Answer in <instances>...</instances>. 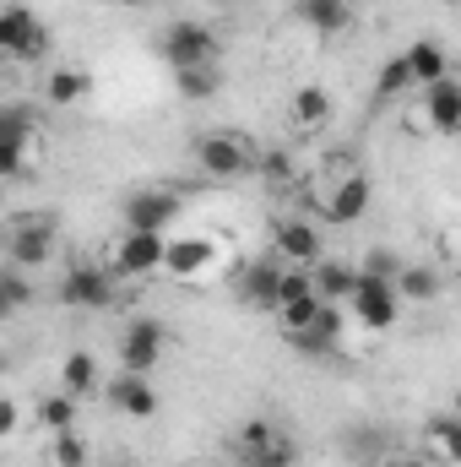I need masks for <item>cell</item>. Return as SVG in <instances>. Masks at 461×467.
Here are the masks:
<instances>
[{
	"mask_svg": "<svg viewBox=\"0 0 461 467\" xmlns=\"http://www.w3.org/2000/svg\"><path fill=\"white\" fill-rule=\"evenodd\" d=\"M196 163L207 180H244L261 169V147L244 136V130H207L196 141Z\"/></svg>",
	"mask_w": 461,
	"mask_h": 467,
	"instance_id": "obj_1",
	"label": "cell"
},
{
	"mask_svg": "<svg viewBox=\"0 0 461 467\" xmlns=\"http://www.w3.org/2000/svg\"><path fill=\"white\" fill-rule=\"evenodd\" d=\"M55 250H60V223H55L49 213H16V218L5 223V261H11V266H22V272L49 266Z\"/></svg>",
	"mask_w": 461,
	"mask_h": 467,
	"instance_id": "obj_2",
	"label": "cell"
},
{
	"mask_svg": "<svg viewBox=\"0 0 461 467\" xmlns=\"http://www.w3.org/2000/svg\"><path fill=\"white\" fill-rule=\"evenodd\" d=\"M304 202L315 207L321 223H358L369 213V180L364 174H347V180H310L304 185Z\"/></svg>",
	"mask_w": 461,
	"mask_h": 467,
	"instance_id": "obj_3",
	"label": "cell"
},
{
	"mask_svg": "<svg viewBox=\"0 0 461 467\" xmlns=\"http://www.w3.org/2000/svg\"><path fill=\"white\" fill-rule=\"evenodd\" d=\"M163 60H169V71L218 66V60H223V38H218L207 22L179 16V22H169V27H163Z\"/></svg>",
	"mask_w": 461,
	"mask_h": 467,
	"instance_id": "obj_4",
	"label": "cell"
},
{
	"mask_svg": "<svg viewBox=\"0 0 461 467\" xmlns=\"http://www.w3.org/2000/svg\"><path fill=\"white\" fill-rule=\"evenodd\" d=\"M353 321H358L364 332H391V327L402 321V294H396V283L364 272V283H358V294H353Z\"/></svg>",
	"mask_w": 461,
	"mask_h": 467,
	"instance_id": "obj_5",
	"label": "cell"
},
{
	"mask_svg": "<svg viewBox=\"0 0 461 467\" xmlns=\"http://www.w3.org/2000/svg\"><path fill=\"white\" fill-rule=\"evenodd\" d=\"M115 283H119L115 266L82 261V266H71V272L60 277V299H66L71 310H109V305H115Z\"/></svg>",
	"mask_w": 461,
	"mask_h": 467,
	"instance_id": "obj_6",
	"label": "cell"
},
{
	"mask_svg": "<svg viewBox=\"0 0 461 467\" xmlns=\"http://www.w3.org/2000/svg\"><path fill=\"white\" fill-rule=\"evenodd\" d=\"M179 218V196L169 185H141L125 196V229L130 234H163Z\"/></svg>",
	"mask_w": 461,
	"mask_h": 467,
	"instance_id": "obj_7",
	"label": "cell"
},
{
	"mask_svg": "<svg viewBox=\"0 0 461 467\" xmlns=\"http://www.w3.org/2000/svg\"><path fill=\"white\" fill-rule=\"evenodd\" d=\"M163 348H169L163 321L136 316V321L119 332V369H130V375H152V369H158V358H163Z\"/></svg>",
	"mask_w": 461,
	"mask_h": 467,
	"instance_id": "obj_8",
	"label": "cell"
},
{
	"mask_svg": "<svg viewBox=\"0 0 461 467\" xmlns=\"http://www.w3.org/2000/svg\"><path fill=\"white\" fill-rule=\"evenodd\" d=\"M0 49L16 55V60H33V55L49 49V33L38 27V16H33L27 5H5V11H0Z\"/></svg>",
	"mask_w": 461,
	"mask_h": 467,
	"instance_id": "obj_9",
	"label": "cell"
},
{
	"mask_svg": "<svg viewBox=\"0 0 461 467\" xmlns=\"http://www.w3.org/2000/svg\"><path fill=\"white\" fill-rule=\"evenodd\" d=\"M163 255H169V244H163V234H119V250H115V272L119 277H152V272H163Z\"/></svg>",
	"mask_w": 461,
	"mask_h": 467,
	"instance_id": "obj_10",
	"label": "cell"
},
{
	"mask_svg": "<svg viewBox=\"0 0 461 467\" xmlns=\"http://www.w3.org/2000/svg\"><path fill=\"white\" fill-rule=\"evenodd\" d=\"M104 402L125 413V419H152L158 413V391H152V380L147 375H130V369H119L115 380H104Z\"/></svg>",
	"mask_w": 461,
	"mask_h": 467,
	"instance_id": "obj_11",
	"label": "cell"
},
{
	"mask_svg": "<svg viewBox=\"0 0 461 467\" xmlns=\"http://www.w3.org/2000/svg\"><path fill=\"white\" fill-rule=\"evenodd\" d=\"M277 255L282 261H293V266H321L326 255H321V229H315V218H282L277 223Z\"/></svg>",
	"mask_w": 461,
	"mask_h": 467,
	"instance_id": "obj_12",
	"label": "cell"
},
{
	"mask_svg": "<svg viewBox=\"0 0 461 467\" xmlns=\"http://www.w3.org/2000/svg\"><path fill=\"white\" fill-rule=\"evenodd\" d=\"M424 125L435 130V136H456L461 130V82L456 77H446V82H435V88H424Z\"/></svg>",
	"mask_w": 461,
	"mask_h": 467,
	"instance_id": "obj_13",
	"label": "cell"
},
{
	"mask_svg": "<svg viewBox=\"0 0 461 467\" xmlns=\"http://www.w3.org/2000/svg\"><path fill=\"white\" fill-rule=\"evenodd\" d=\"M27 152H33V125H27V109L22 104H11L5 109V125H0V174L16 180L22 163H27Z\"/></svg>",
	"mask_w": 461,
	"mask_h": 467,
	"instance_id": "obj_14",
	"label": "cell"
},
{
	"mask_svg": "<svg viewBox=\"0 0 461 467\" xmlns=\"http://www.w3.org/2000/svg\"><path fill=\"white\" fill-rule=\"evenodd\" d=\"M282 272H288V261H250V266L239 272V294H244V305H255V310H277Z\"/></svg>",
	"mask_w": 461,
	"mask_h": 467,
	"instance_id": "obj_15",
	"label": "cell"
},
{
	"mask_svg": "<svg viewBox=\"0 0 461 467\" xmlns=\"http://www.w3.org/2000/svg\"><path fill=\"white\" fill-rule=\"evenodd\" d=\"M212 261H218V244H207V239H174L169 255H163V272L174 283H196Z\"/></svg>",
	"mask_w": 461,
	"mask_h": 467,
	"instance_id": "obj_16",
	"label": "cell"
},
{
	"mask_svg": "<svg viewBox=\"0 0 461 467\" xmlns=\"http://www.w3.org/2000/svg\"><path fill=\"white\" fill-rule=\"evenodd\" d=\"M391 446H396V435H391L385 424H353L343 435V451L353 462H391V457H396Z\"/></svg>",
	"mask_w": 461,
	"mask_h": 467,
	"instance_id": "obj_17",
	"label": "cell"
},
{
	"mask_svg": "<svg viewBox=\"0 0 461 467\" xmlns=\"http://www.w3.org/2000/svg\"><path fill=\"white\" fill-rule=\"evenodd\" d=\"M288 119H293V130H321L326 119H332V93L326 88H315V82H304V88H293V99H288Z\"/></svg>",
	"mask_w": 461,
	"mask_h": 467,
	"instance_id": "obj_18",
	"label": "cell"
},
{
	"mask_svg": "<svg viewBox=\"0 0 461 467\" xmlns=\"http://www.w3.org/2000/svg\"><path fill=\"white\" fill-rule=\"evenodd\" d=\"M358 283H364V266H353V261H321L315 266V288L326 305H353Z\"/></svg>",
	"mask_w": 461,
	"mask_h": 467,
	"instance_id": "obj_19",
	"label": "cell"
},
{
	"mask_svg": "<svg viewBox=\"0 0 461 467\" xmlns=\"http://www.w3.org/2000/svg\"><path fill=\"white\" fill-rule=\"evenodd\" d=\"M293 11H299L304 27H315V33H326V38L353 27V0H293Z\"/></svg>",
	"mask_w": 461,
	"mask_h": 467,
	"instance_id": "obj_20",
	"label": "cell"
},
{
	"mask_svg": "<svg viewBox=\"0 0 461 467\" xmlns=\"http://www.w3.org/2000/svg\"><path fill=\"white\" fill-rule=\"evenodd\" d=\"M402 55H407V66H413V82H418V88H435V82L451 77V60H446V49H440L435 38H418V44H407Z\"/></svg>",
	"mask_w": 461,
	"mask_h": 467,
	"instance_id": "obj_21",
	"label": "cell"
},
{
	"mask_svg": "<svg viewBox=\"0 0 461 467\" xmlns=\"http://www.w3.org/2000/svg\"><path fill=\"white\" fill-rule=\"evenodd\" d=\"M293 462H299L293 435H277V441H266V446H239V441H233V467H293Z\"/></svg>",
	"mask_w": 461,
	"mask_h": 467,
	"instance_id": "obj_22",
	"label": "cell"
},
{
	"mask_svg": "<svg viewBox=\"0 0 461 467\" xmlns=\"http://www.w3.org/2000/svg\"><path fill=\"white\" fill-rule=\"evenodd\" d=\"M60 386L71 391V397H93V391H104V380H98V358L87 348H77V353H66V364H60Z\"/></svg>",
	"mask_w": 461,
	"mask_h": 467,
	"instance_id": "obj_23",
	"label": "cell"
},
{
	"mask_svg": "<svg viewBox=\"0 0 461 467\" xmlns=\"http://www.w3.org/2000/svg\"><path fill=\"white\" fill-rule=\"evenodd\" d=\"M174 93H179L185 104L218 99V93H223V66H190V71H174Z\"/></svg>",
	"mask_w": 461,
	"mask_h": 467,
	"instance_id": "obj_24",
	"label": "cell"
},
{
	"mask_svg": "<svg viewBox=\"0 0 461 467\" xmlns=\"http://www.w3.org/2000/svg\"><path fill=\"white\" fill-rule=\"evenodd\" d=\"M77 408H82V397H71L66 386L60 391H49V397H38V424L49 430V435H60V430H77Z\"/></svg>",
	"mask_w": 461,
	"mask_h": 467,
	"instance_id": "obj_25",
	"label": "cell"
},
{
	"mask_svg": "<svg viewBox=\"0 0 461 467\" xmlns=\"http://www.w3.org/2000/svg\"><path fill=\"white\" fill-rule=\"evenodd\" d=\"M93 93V77L87 71H49V82H44V104H82Z\"/></svg>",
	"mask_w": 461,
	"mask_h": 467,
	"instance_id": "obj_26",
	"label": "cell"
},
{
	"mask_svg": "<svg viewBox=\"0 0 461 467\" xmlns=\"http://www.w3.org/2000/svg\"><path fill=\"white\" fill-rule=\"evenodd\" d=\"M424 441L435 446V457H440V462L461 467V419H456V413H446V419H429Z\"/></svg>",
	"mask_w": 461,
	"mask_h": 467,
	"instance_id": "obj_27",
	"label": "cell"
},
{
	"mask_svg": "<svg viewBox=\"0 0 461 467\" xmlns=\"http://www.w3.org/2000/svg\"><path fill=\"white\" fill-rule=\"evenodd\" d=\"M407 88H418V82H413V66H407V55H391V60L380 66V77H374V99L391 104V99H402Z\"/></svg>",
	"mask_w": 461,
	"mask_h": 467,
	"instance_id": "obj_28",
	"label": "cell"
},
{
	"mask_svg": "<svg viewBox=\"0 0 461 467\" xmlns=\"http://www.w3.org/2000/svg\"><path fill=\"white\" fill-rule=\"evenodd\" d=\"M396 294L429 305V299H440V272H435V266H402V272H396Z\"/></svg>",
	"mask_w": 461,
	"mask_h": 467,
	"instance_id": "obj_29",
	"label": "cell"
},
{
	"mask_svg": "<svg viewBox=\"0 0 461 467\" xmlns=\"http://www.w3.org/2000/svg\"><path fill=\"white\" fill-rule=\"evenodd\" d=\"M49 462L55 467H93V446L77 430H60V435H49Z\"/></svg>",
	"mask_w": 461,
	"mask_h": 467,
	"instance_id": "obj_30",
	"label": "cell"
},
{
	"mask_svg": "<svg viewBox=\"0 0 461 467\" xmlns=\"http://www.w3.org/2000/svg\"><path fill=\"white\" fill-rule=\"evenodd\" d=\"M310 294H321V288H315V266H293V261H288L282 288H277V310H282V305H299V299H310Z\"/></svg>",
	"mask_w": 461,
	"mask_h": 467,
	"instance_id": "obj_31",
	"label": "cell"
},
{
	"mask_svg": "<svg viewBox=\"0 0 461 467\" xmlns=\"http://www.w3.org/2000/svg\"><path fill=\"white\" fill-rule=\"evenodd\" d=\"M321 310H326V299L310 294V299H299V305H282V310H277V327H282V332H304V327L321 321Z\"/></svg>",
	"mask_w": 461,
	"mask_h": 467,
	"instance_id": "obj_32",
	"label": "cell"
},
{
	"mask_svg": "<svg viewBox=\"0 0 461 467\" xmlns=\"http://www.w3.org/2000/svg\"><path fill=\"white\" fill-rule=\"evenodd\" d=\"M27 299H33V288H27V277H22V266H11V272L0 277V321H11Z\"/></svg>",
	"mask_w": 461,
	"mask_h": 467,
	"instance_id": "obj_33",
	"label": "cell"
},
{
	"mask_svg": "<svg viewBox=\"0 0 461 467\" xmlns=\"http://www.w3.org/2000/svg\"><path fill=\"white\" fill-rule=\"evenodd\" d=\"M347 174H358V158L353 152H326V163H321V180H347Z\"/></svg>",
	"mask_w": 461,
	"mask_h": 467,
	"instance_id": "obj_34",
	"label": "cell"
},
{
	"mask_svg": "<svg viewBox=\"0 0 461 467\" xmlns=\"http://www.w3.org/2000/svg\"><path fill=\"white\" fill-rule=\"evenodd\" d=\"M16 419H22V408L16 402H0V435H16Z\"/></svg>",
	"mask_w": 461,
	"mask_h": 467,
	"instance_id": "obj_35",
	"label": "cell"
},
{
	"mask_svg": "<svg viewBox=\"0 0 461 467\" xmlns=\"http://www.w3.org/2000/svg\"><path fill=\"white\" fill-rule=\"evenodd\" d=\"M385 467H429V457H413V451H396Z\"/></svg>",
	"mask_w": 461,
	"mask_h": 467,
	"instance_id": "obj_36",
	"label": "cell"
},
{
	"mask_svg": "<svg viewBox=\"0 0 461 467\" xmlns=\"http://www.w3.org/2000/svg\"><path fill=\"white\" fill-rule=\"evenodd\" d=\"M104 467H141V462H130V457H109Z\"/></svg>",
	"mask_w": 461,
	"mask_h": 467,
	"instance_id": "obj_37",
	"label": "cell"
},
{
	"mask_svg": "<svg viewBox=\"0 0 461 467\" xmlns=\"http://www.w3.org/2000/svg\"><path fill=\"white\" fill-rule=\"evenodd\" d=\"M451 413H456V419H461V386H456V397H451Z\"/></svg>",
	"mask_w": 461,
	"mask_h": 467,
	"instance_id": "obj_38",
	"label": "cell"
},
{
	"mask_svg": "<svg viewBox=\"0 0 461 467\" xmlns=\"http://www.w3.org/2000/svg\"><path fill=\"white\" fill-rule=\"evenodd\" d=\"M119 5H152V0H119Z\"/></svg>",
	"mask_w": 461,
	"mask_h": 467,
	"instance_id": "obj_39",
	"label": "cell"
},
{
	"mask_svg": "<svg viewBox=\"0 0 461 467\" xmlns=\"http://www.w3.org/2000/svg\"><path fill=\"white\" fill-rule=\"evenodd\" d=\"M353 467H385V462H353Z\"/></svg>",
	"mask_w": 461,
	"mask_h": 467,
	"instance_id": "obj_40",
	"label": "cell"
},
{
	"mask_svg": "<svg viewBox=\"0 0 461 467\" xmlns=\"http://www.w3.org/2000/svg\"><path fill=\"white\" fill-rule=\"evenodd\" d=\"M201 467H223V462H201Z\"/></svg>",
	"mask_w": 461,
	"mask_h": 467,
	"instance_id": "obj_41",
	"label": "cell"
},
{
	"mask_svg": "<svg viewBox=\"0 0 461 467\" xmlns=\"http://www.w3.org/2000/svg\"><path fill=\"white\" fill-rule=\"evenodd\" d=\"M446 5H461V0H446Z\"/></svg>",
	"mask_w": 461,
	"mask_h": 467,
	"instance_id": "obj_42",
	"label": "cell"
}]
</instances>
